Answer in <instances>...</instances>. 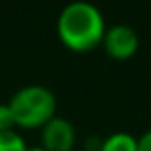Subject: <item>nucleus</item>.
Instances as JSON below:
<instances>
[{"label": "nucleus", "instance_id": "f257e3e1", "mask_svg": "<svg viewBox=\"0 0 151 151\" xmlns=\"http://www.w3.org/2000/svg\"><path fill=\"white\" fill-rule=\"evenodd\" d=\"M55 29L63 46L73 52H90L101 44L107 25L96 4L73 0L61 8Z\"/></svg>", "mask_w": 151, "mask_h": 151}, {"label": "nucleus", "instance_id": "f03ea898", "mask_svg": "<svg viewBox=\"0 0 151 151\" xmlns=\"http://www.w3.org/2000/svg\"><path fill=\"white\" fill-rule=\"evenodd\" d=\"M19 128H42L52 117H55L58 98L48 86L25 84L12 94L8 101Z\"/></svg>", "mask_w": 151, "mask_h": 151}, {"label": "nucleus", "instance_id": "7ed1b4c3", "mask_svg": "<svg viewBox=\"0 0 151 151\" xmlns=\"http://www.w3.org/2000/svg\"><path fill=\"white\" fill-rule=\"evenodd\" d=\"M105 52L115 59H128L140 48V38L134 27L126 25V23H117L105 29L101 40Z\"/></svg>", "mask_w": 151, "mask_h": 151}, {"label": "nucleus", "instance_id": "20e7f679", "mask_svg": "<svg viewBox=\"0 0 151 151\" xmlns=\"http://www.w3.org/2000/svg\"><path fill=\"white\" fill-rule=\"evenodd\" d=\"M77 130L69 119L55 115L40 128V145L48 151H73Z\"/></svg>", "mask_w": 151, "mask_h": 151}, {"label": "nucleus", "instance_id": "39448f33", "mask_svg": "<svg viewBox=\"0 0 151 151\" xmlns=\"http://www.w3.org/2000/svg\"><path fill=\"white\" fill-rule=\"evenodd\" d=\"M98 151H138V138L130 132H113L98 145Z\"/></svg>", "mask_w": 151, "mask_h": 151}, {"label": "nucleus", "instance_id": "423d86ee", "mask_svg": "<svg viewBox=\"0 0 151 151\" xmlns=\"http://www.w3.org/2000/svg\"><path fill=\"white\" fill-rule=\"evenodd\" d=\"M29 145L23 140V136L15 130L0 132V151H27Z\"/></svg>", "mask_w": 151, "mask_h": 151}, {"label": "nucleus", "instance_id": "0eeeda50", "mask_svg": "<svg viewBox=\"0 0 151 151\" xmlns=\"http://www.w3.org/2000/svg\"><path fill=\"white\" fill-rule=\"evenodd\" d=\"M15 130V121L8 103H0V132Z\"/></svg>", "mask_w": 151, "mask_h": 151}, {"label": "nucleus", "instance_id": "6e6552de", "mask_svg": "<svg viewBox=\"0 0 151 151\" xmlns=\"http://www.w3.org/2000/svg\"><path fill=\"white\" fill-rule=\"evenodd\" d=\"M138 151H151V128L138 138Z\"/></svg>", "mask_w": 151, "mask_h": 151}, {"label": "nucleus", "instance_id": "1a4fd4ad", "mask_svg": "<svg viewBox=\"0 0 151 151\" xmlns=\"http://www.w3.org/2000/svg\"><path fill=\"white\" fill-rule=\"evenodd\" d=\"M27 151H48L46 147H42V145H33V147H29Z\"/></svg>", "mask_w": 151, "mask_h": 151}, {"label": "nucleus", "instance_id": "9d476101", "mask_svg": "<svg viewBox=\"0 0 151 151\" xmlns=\"http://www.w3.org/2000/svg\"><path fill=\"white\" fill-rule=\"evenodd\" d=\"M73 151H75V149H73ZM78 151H86V149H78Z\"/></svg>", "mask_w": 151, "mask_h": 151}]
</instances>
